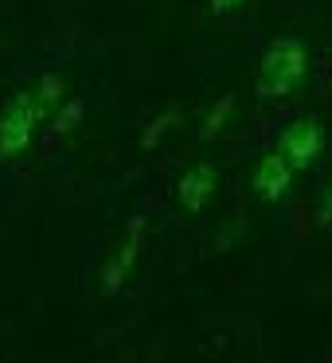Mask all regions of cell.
<instances>
[{"instance_id":"cell-1","label":"cell","mask_w":332,"mask_h":363,"mask_svg":"<svg viewBox=\"0 0 332 363\" xmlns=\"http://www.w3.org/2000/svg\"><path fill=\"white\" fill-rule=\"evenodd\" d=\"M63 79L59 74H40L35 82L20 86L0 110V164L20 160L35 145L40 129L51 121V113L63 110Z\"/></svg>"},{"instance_id":"cell-2","label":"cell","mask_w":332,"mask_h":363,"mask_svg":"<svg viewBox=\"0 0 332 363\" xmlns=\"http://www.w3.org/2000/svg\"><path fill=\"white\" fill-rule=\"evenodd\" d=\"M305 79H309V48L293 35H285V40H274L262 51L254 90L266 102H277V98H289Z\"/></svg>"},{"instance_id":"cell-3","label":"cell","mask_w":332,"mask_h":363,"mask_svg":"<svg viewBox=\"0 0 332 363\" xmlns=\"http://www.w3.org/2000/svg\"><path fill=\"white\" fill-rule=\"evenodd\" d=\"M321 149H324V129H321V121H316L313 113H301V118L285 121L282 133H277V152H282L293 168L316 164Z\"/></svg>"},{"instance_id":"cell-4","label":"cell","mask_w":332,"mask_h":363,"mask_svg":"<svg viewBox=\"0 0 332 363\" xmlns=\"http://www.w3.org/2000/svg\"><path fill=\"white\" fill-rule=\"evenodd\" d=\"M293 172H297V168H293L277 149L266 152V157L258 160V168H254V176H250L254 196H258L262 203H282L293 188Z\"/></svg>"},{"instance_id":"cell-5","label":"cell","mask_w":332,"mask_h":363,"mask_svg":"<svg viewBox=\"0 0 332 363\" xmlns=\"http://www.w3.org/2000/svg\"><path fill=\"white\" fill-rule=\"evenodd\" d=\"M215 188H219L215 164H192L188 172L176 180V203H180L188 215H199L215 199Z\"/></svg>"},{"instance_id":"cell-6","label":"cell","mask_w":332,"mask_h":363,"mask_svg":"<svg viewBox=\"0 0 332 363\" xmlns=\"http://www.w3.org/2000/svg\"><path fill=\"white\" fill-rule=\"evenodd\" d=\"M316 223H321V227H332V176L321 184V191H316Z\"/></svg>"},{"instance_id":"cell-7","label":"cell","mask_w":332,"mask_h":363,"mask_svg":"<svg viewBox=\"0 0 332 363\" xmlns=\"http://www.w3.org/2000/svg\"><path fill=\"white\" fill-rule=\"evenodd\" d=\"M207 4H211V12H215V16H231L235 9H243L246 0H207Z\"/></svg>"}]
</instances>
